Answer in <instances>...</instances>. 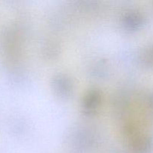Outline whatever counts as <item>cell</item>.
Masks as SVG:
<instances>
[{
  "instance_id": "2",
  "label": "cell",
  "mask_w": 153,
  "mask_h": 153,
  "mask_svg": "<svg viewBox=\"0 0 153 153\" xmlns=\"http://www.w3.org/2000/svg\"><path fill=\"white\" fill-rule=\"evenodd\" d=\"M100 100V94L97 91H93L87 97L85 100V106L87 108L92 109L97 107Z\"/></svg>"
},
{
  "instance_id": "1",
  "label": "cell",
  "mask_w": 153,
  "mask_h": 153,
  "mask_svg": "<svg viewBox=\"0 0 153 153\" xmlns=\"http://www.w3.org/2000/svg\"><path fill=\"white\" fill-rule=\"evenodd\" d=\"M57 86V89L61 94H67L70 91V82L67 79L64 77H58L55 82Z\"/></svg>"
}]
</instances>
